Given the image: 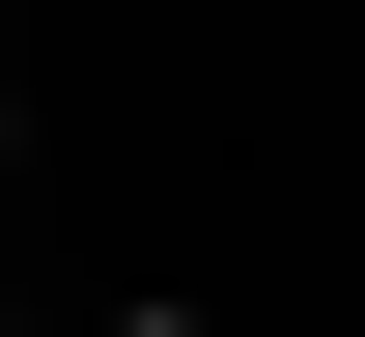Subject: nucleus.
I'll use <instances>...</instances> for the list:
<instances>
[{
    "instance_id": "7ed1b4c3",
    "label": "nucleus",
    "mask_w": 365,
    "mask_h": 337,
    "mask_svg": "<svg viewBox=\"0 0 365 337\" xmlns=\"http://www.w3.org/2000/svg\"><path fill=\"white\" fill-rule=\"evenodd\" d=\"M0 337H29V309H0Z\"/></svg>"
},
{
    "instance_id": "f257e3e1",
    "label": "nucleus",
    "mask_w": 365,
    "mask_h": 337,
    "mask_svg": "<svg viewBox=\"0 0 365 337\" xmlns=\"http://www.w3.org/2000/svg\"><path fill=\"white\" fill-rule=\"evenodd\" d=\"M113 337H225V309H169V281H113Z\"/></svg>"
},
{
    "instance_id": "f03ea898",
    "label": "nucleus",
    "mask_w": 365,
    "mask_h": 337,
    "mask_svg": "<svg viewBox=\"0 0 365 337\" xmlns=\"http://www.w3.org/2000/svg\"><path fill=\"white\" fill-rule=\"evenodd\" d=\"M0 169H29V85H0Z\"/></svg>"
}]
</instances>
